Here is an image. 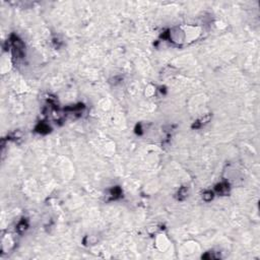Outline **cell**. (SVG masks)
<instances>
[{
	"instance_id": "obj_2",
	"label": "cell",
	"mask_w": 260,
	"mask_h": 260,
	"mask_svg": "<svg viewBox=\"0 0 260 260\" xmlns=\"http://www.w3.org/2000/svg\"><path fill=\"white\" fill-rule=\"evenodd\" d=\"M212 197H213V193H212L211 191H207V192H205V193L203 194V199L206 200V201L211 200Z\"/></svg>"
},
{
	"instance_id": "obj_1",
	"label": "cell",
	"mask_w": 260,
	"mask_h": 260,
	"mask_svg": "<svg viewBox=\"0 0 260 260\" xmlns=\"http://www.w3.org/2000/svg\"><path fill=\"white\" fill-rule=\"evenodd\" d=\"M215 189H216V191H218L219 193H221V194H225V193H227V192H228V190H229V185H228V184H226V183H222V184L218 185V187H216Z\"/></svg>"
},
{
	"instance_id": "obj_3",
	"label": "cell",
	"mask_w": 260,
	"mask_h": 260,
	"mask_svg": "<svg viewBox=\"0 0 260 260\" xmlns=\"http://www.w3.org/2000/svg\"><path fill=\"white\" fill-rule=\"evenodd\" d=\"M26 224H24V222H21L19 225H18V230L19 231H24V230H26Z\"/></svg>"
}]
</instances>
